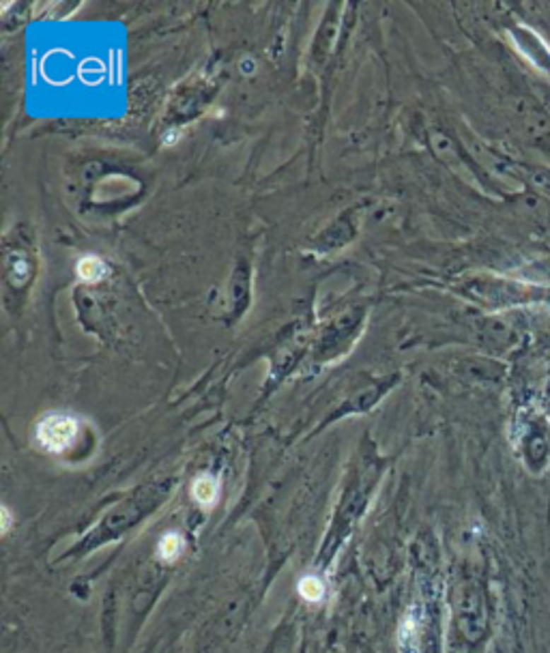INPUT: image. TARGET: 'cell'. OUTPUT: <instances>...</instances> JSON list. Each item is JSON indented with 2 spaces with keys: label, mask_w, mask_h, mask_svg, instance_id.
I'll return each instance as SVG.
<instances>
[{
  "label": "cell",
  "mask_w": 550,
  "mask_h": 653,
  "mask_svg": "<svg viewBox=\"0 0 550 653\" xmlns=\"http://www.w3.org/2000/svg\"><path fill=\"white\" fill-rule=\"evenodd\" d=\"M76 437H78V419L67 413H49L35 428V439L39 447L52 454H61L67 447H71Z\"/></svg>",
  "instance_id": "obj_1"
},
{
  "label": "cell",
  "mask_w": 550,
  "mask_h": 653,
  "mask_svg": "<svg viewBox=\"0 0 550 653\" xmlns=\"http://www.w3.org/2000/svg\"><path fill=\"white\" fill-rule=\"evenodd\" d=\"M192 497L202 507H213L219 497V481L213 475H198L192 483Z\"/></svg>",
  "instance_id": "obj_2"
},
{
  "label": "cell",
  "mask_w": 550,
  "mask_h": 653,
  "mask_svg": "<svg viewBox=\"0 0 550 653\" xmlns=\"http://www.w3.org/2000/svg\"><path fill=\"white\" fill-rule=\"evenodd\" d=\"M183 548H185V541L179 533H166L157 543V555H159L161 561L172 563L181 557Z\"/></svg>",
  "instance_id": "obj_3"
},
{
  "label": "cell",
  "mask_w": 550,
  "mask_h": 653,
  "mask_svg": "<svg viewBox=\"0 0 550 653\" xmlns=\"http://www.w3.org/2000/svg\"><path fill=\"white\" fill-rule=\"evenodd\" d=\"M76 271H78L80 280H84V282L93 284V282H99V280L103 278V273H105V264H103V260H101V258H97V256H84V258L78 262Z\"/></svg>",
  "instance_id": "obj_4"
},
{
  "label": "cell",
  "mask_w": 550,
  "mask_h": 653,
  "mask_svg": "<svg viewBox=\"0 0 550 653\" xmlns=\"http://www.w3.org/2000/svg\"><path fill=\"white\" fill-rule=\"evenodd\" d=\"M299 595L305 602H320L324 597V584L318 576H303L297 584Z\"/></svg>",
  "instance_id": "obj_5"
},
{
  "label": "cell",
  "mask_w": 550,
  "mask_h": 653,
  "mask_svg": "<svg viewBox=\"0 0 550 653\" xmlns=\"http://www.w3.org/2000/svg\"><path fill=\"white\" fill-rule=\"evenodd\" d=\"M9 526H11V514L7 507H3V533H9Z\"/></svg>",
  "instance_id": "obj_6"
}]
</instances>
